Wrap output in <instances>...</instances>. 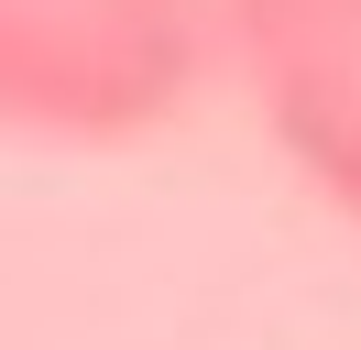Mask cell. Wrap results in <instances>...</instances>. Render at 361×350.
Masks as SVG:
<instances>
[{"instance_id": "obj_1", "label": "cell", "mask_w": 361, "mask_h": 350, "mask_svg": "<svg viewBox=\"0 0 361 350\" xmlns=\"http://www.w3.org/2000/svg\"><path fill=\"white\" fill-rule=\"evenodd\" d=\"M208 0H0V121L132 131L186 99Z\"/></svg>"}, {"instance_id": "obj_2", "label": "cell", "mask_w": 361, "mask_h": 350, "mask_svg": "<svg viewBox=\"0 0 361 350\" xmlns=\"http://www.w3.org/2000/svg\"><path fill=\"white\" fill-rule=\"evenodd\" d=\"M274 143L329 208L361 219V0H241Z\"/></svg>"}]
</instances>
